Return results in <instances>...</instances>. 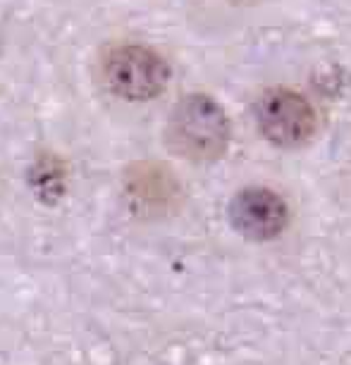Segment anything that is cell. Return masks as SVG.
Here are the masks:
<instances>
[{
    "label": "cell",
    "instance_id": "1",
    "mask_svg": "<svg viewBox=\"0 0 351 365\" xmlns=\"http://www.w3.org/2000/svg\"><path fill=\"white\" fill-rule=\"evenodd\" d=\"M165 146L189 163H215L230 146V120L218 101L191 93L172 108L165 125Z\"/></svg>",
    "mask_w": 351,
    "mask_h": 365
},
{
    "label": "cell",
    "instance_id": "2",
    "mask_svg": "<svg viewBox=\"0 0 351 365\" xmlns=\"http://www.w3.org/2000/svg\"><path fill=\"white\" fill-rule=\"evenodd\" d=\"M98 79L110 93L122 101H153L170 81L165 58L143 43H115L98 60Z\"/></svg>",
    "mask_w": 351,
    "mask_h": 365
},
{
    "label": "cell",
    "instance_id": "3",
    "mask_svg": "<svg viewBox=\"0 0 351 365\" xmlns=\"http://www.w3.org/2000/svg\"><path fill=\"white\" fill-rule=\"evenodd\" d=\"M260 134L278 148H301L315 132V113L304 96L289 88H270L256 103Z\"/></svg>",
    "mask_w": 351,
    "mask_h": 365
},
{
    "label": "cell",
    "instance_id": "4",
    "mask_svg": "<svg viewBox=\"0 0 351 365\" xmlns=\"http://www.w3.org/2000/svg\"><path fill=\"white\" fill-rule=\"evenodd\" d=\"M230 220L242 237L251 241H270L287 230L289 208L278 191L249 187L232 198Z\"/></svg>",
    "mask_w": 351,
    "mask_h": 365
},
{
    "label": "cell",
    "instance_id": "5",
    "mask_svg": "<svg viewBox=\"0 0 351 365\" xmlns=\"http://www.w3.org/2000/svg\"><path fill=\"white\" fill-rule=\"evenodd\" d=\"M125 184H127V196L132 198V203L146 212L163 210L172 201V196H175L172 177L153 163L134 165L129 170Z\"/></svg>",
    "mask_w": 351,
    "mask_h": 365
}]
</instances>
